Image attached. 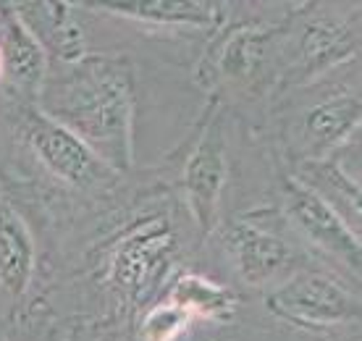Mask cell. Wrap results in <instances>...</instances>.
<instances>
[{
  "label": "cell",
  "mask_w": 362,
  "mask_h": 341,
  "mask_svg": "<svg viewBox=\"0 0 362 341\" xmlns=\"http://www.w3.org/2000/svg\"><path fill=\"white\" fill-rule=\"evenodd\" d=\"M176 236L165 218H150L134 226L108 258V284L121 299L139 305L150 296L176 258Z\"/></svg>",
  "instance_id": "6"
},
{
  "label": "cell",
  "mask_w": 362,
  "mask_h": 341,
  "mask_svg": "<svg viewBox=\"0 0 362 341\" xmlns=\"http://www.w3.org/2000/svg\"><path fill=\"white\" fill-rule=\"evenodd\" d=\"M226 179L228 147L223 134V113H221V98L213 95L197 139L184 158V168H181L184 202L202 236L216 231L221 221V197L226 189Z\"/></svg>",
  "instance_id": "3"
},
{
  "label": "cell",
  "mask_w": 362,
  "mask_h": 341,
  "mask_svg": "<svg viewBox=\"0 0 362 341\" xmlns=\"http://www.w3.org/2000/svg\"><path fill=\"white\" fill-rule=\"evenodd\" d=\"M90 8L105 11L113 16L153 24V27H192L210 29L223 18V6L194 3V0H147V3H90Z\"/></svg>",
  "instance_id": "14"
},
{
  "label": "cell",
  "mask_w": 362,
  "mask_h": 341,
  "mask_svg": "<svg viewBox=\"0 0 362 341\" xmlns=\"http://www.w3.org/2000/svg\"><path fill=\"white\" fill-rule=\"evenodd\" d=\"M0 81H3V58H0Z\"/></svg>",
  "instance_id": "18"
},
{
  "label": "cell",
  "mask_w": 362,
  "mask_h": 341,
  "mask_svg": "<svg viewBox=\"0 0 362 341\" xmlns=\"http://www.w3.org/2000/svg\"><path fill=\"white\" fill-rule=\"evenodd\" d=\"M360 110L357 90H339L334 95L317 98L299 116L297 147L302 150L299 158L302 161L334 158L336 150L357 134Z\"/></svg>",
  "instance_id": "9"
},
{
  "label": "cell",
  "mask_w": 362,
  "mask_h": 341,
  "mask_svg": "<svg viewBox=\"0 0 362 341\" xmlns=\"http://www.w3.org/2000/svg\"><path fill=\"white\" fill-rule=\"evenodd\" d=\"M268 310L299 328H334L360 320V299L336 279L299 270L268 294Z\"/></svg>",
  "instance_id": "7"
},
{
  "label": "cell",
  "mask_w": 362,
  "mask_h": 341,
  "mask_svg": "<svg viewBox=\"0 0 362 341\" xmlns=\"http://www.w3.org/2000/svg\"><path fill=\"white\" fill-rule=\"evenodd\" d=\"M357 24L328 13H305L284 24V79L281 87L308 84L357 55Z\"/></svg>",
  "instance_id": "4"
},
{
  "label": "cell",
  "mask_w": 362,
  "mask_h": 341,
  "mask_svg": "<svg viewBox=\"0 0 362 341\" xmlns=\"http://www.w3.org/2000/svg\"><path fill=\"white\" fill-rule=\"evenodd\" d=\"M37 108L79 137L110 170L134 166V66L127 55L84 53L47 69Z\"/></svg>",
  "instance_id": "1"
},
{
  "label": "cell",
  "mask_w": 362,
  "mask_h": 341,
  "mask_svg": "<svg viewBox=\"0 0 362 341\" xmlns=\"http://www.w3.org/2000/svg\"><path fill=\"white\" fill-rule=\"evenodd\" d=\"M197 79L242 98H263L284 79V24L234 27L210 45Z\"/></svg>",
  "instance_id": "2"
},
{
  "label": "cell",
  "mask_w": 362,
  "mask_h": 341,
  "mask_svg": "<svg viewBox=\"0 0 362 341\" xmlns=\"http://www.w3.org/2000/svg\"><path fill=\"white\" fill-rule=\"evenodd\" d=\"M0 341H6V336H3V333H0Z\"/></svg>",
  "instance_id": "19"
},
{
  "label": "cell",
  "mask_w": 362,
  "mask_h": 341,
  "mask_svg": "<svg viewBox=\"0 0 362 341\" xmlns=\"http://www.w3.org/2000/svg\"><path fill=\"white\" fill-rule=\"evenodd\" d=\"M223 239L234 258L236 273L250 287H265L276 281L294 258V250L279 231H271L250 218L234 221Z\"/></svg>",
  "instance_id": "11"
},
{
  "label": "cell",
  "mask_w": 362,
  "mask_h": 341,
  "mask_svg": "<svg viewBox=\"0 0 362 341\" xmlns=\"http://www.w3.org/2000/svg\"><path fill=\"white\" fill-rule=\"evenodd\" d=\"M13 11L53 63H74L87 53L69 3H13Z\"/></svg>",
  "instance_id": "13"
},
{
  "label": "cell",
  "mask_w": 362,
  "mask_h": 341,
  "mask_svg": "<svg viewBox=\"0 0 362 341\" xmlns=\"http://www.w3.org/2000/svg\"><path fill=\"white\" fill-rule=\"evenodd\" d=\"M281 200L289 224L297 229L310 244H315L328 258L341 262L346 270H352L354 279L360 276V233L349 229L346 221L326 200H320L302 181L289 173L281 181Z\"/></svg>",
  "instance_id": "8"
},
{
  "label": "cell",
  "mask_w": 362,
  "mask_h": 341,
  "mask_svg": "<svg viewBox=\"0 0 362 341\" xmlns=\"http://www.w3.org/2000/svg\"><path fill=\"white\" fill-rule=\"evenodd\" d=\"M165 302L184 310L192 320H213V323L228 320L236 310V294L231 289L194 270L179 273L171 281Z\"/></svg>",
  "instance_id": "16"
},
{
  "label": "cell",
  "mask_w": 362,
  "mask_h": 341,
  "mask_svg": "<svg viewBox=\"0 0 362 341\" xmlns=\"http://www.w3.org/2000/svg\"><path fill=\"white\" fill-rule=\"evenodd\" d=\"M18 132L32 155L47 168V173L69 187L92 192L108 187L118 176L74 132L45 116L37 105H21Z\"/></svg>",
  "instance_id": "5"
},
{
  "label": "cell",
  "mask_w": 362,
  "mask_h": 341,
  "mask_svg": "<svg viewBox=\"0 0 362 341\" xmlns=\"http://www.w3.org/2000/svg\"><path fill=\"white\" fill-rule=\"evenodd\" d=\"M294 176L302 184H308L320 200H326L344 218L346 226L360 233V184L334 158L302 161Z\"/></svg>",
  "instance_id": "15"
},
{
  "label": "cell",
  "mask_w": 362,
  "mask_h": 341,
  "mask_svg": "<svg viewBox=\"0 0 362 341\" xmlns=\"http://www.w3.org/2000/svg\"><path fill=\"white\" fill-rule=\"evenodd\" d=\"M189 315L171 302L153 305L136 325V341H179L192 328Z\"/></svg>",
  "instance_id": "17"
},
{
  "label": "cell",
  "mask_w": 362,
  "mask_h": 341,
  "mask_svg": "<svg viewBox=\"0 0 362 341\" xmlns=\"http://www.w3.org/2000/svg\"><path fill=\"white\" fill-rule=\"evenodd\" d=\"M37 270L35 236L16 207L0 195V289L11 302L27 296Z\"/></svg>",
  "instance_id": "12"
},
{
  "label": "cell",
  "mask_w": 362,
  "mask_h": 341,
  "mask_svg": "<svg viewBox=\"0 0 362 341\" xmlns=\"http://www.w3.org/2000/svg\"><path fill=\"white\" fill-rule=\"evenodd\" d=\"M0 58L3 84H8L18 98V105H37L50 61L32 32L21 24L13 6H0Z\"/></svg>",
  "instance_id": "10"
}]
</instances>
